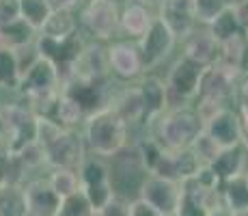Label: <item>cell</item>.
I'll return each mask as SVG.
<instances>
[{"instance_id": "26", "label": "cell", "mask_w": 248, "mask_h": 216, "mask_svg": "<svg viewBox=\"0 0 248 216\" xmlns=\"http://www.w3.org/2000/svg\"><path fill=\"white\" fill-rule=\"evenodd\" d=\"M0 216H28L24 186L7 184L0 188Z\"/></svg>"}, {"instance_id": "11", "label": "cell", "mask_w": 248, "mask_h": 216, "mask_svg": "<svg viewBox=\"0 0 248 216\" xmlns=\"http://www.w3.org/2000/svg\"><path fill=\"white\" fill-rule=\"evenodd\" d=\"M108 65L110 74L121 80H134L145 71L138 46L132 41H114L112 46H108Z\"/></svg>"}, {"instance_id": "10", "label": "cell", "mask_w": 248, "mask_h": 216, "mask_svg": "<svg viewBox=\"0 0 248 216\" xmlns=\"http://www.w3.org/2000/svg\"><path fill=\"white\" fill-rule=\"evenodd\" d=\"M110 65H108V48L99 43L84 46L82 54L74 65V78L87 80V83H108Z\"/></svg>"}, {"instance_id": "16", "label": "cell", "mask_w": 248, "mask_h": 216, "mask_svg": "<svg viewBox=\"0 0 248 216\" xmlns=\"http://www.w3.org/2000/svg\"><path fill=\"white\" fill-rule=\"evenodd\" d=\"M63 93H67L69 98H74L76 102L82 106L84 115H91L95 110L108 106V91H106V83H87V80H71L63 86Z\"/></svg>"}, {"instance_id": "31", "label": "cell", "mask_w": 248, "mask_h": 216, "mask_svg": "<svg viewBox=\"0 0 248 216\" xmlns=\"http://www.w3.org/2000/svg\"><path fill=\"white\" fill-rule=\"evenodd\" d=\"M59 216H95V210L91 208L89 199L84 197L82 190L69 195L63 199V205H61Z\"/></svg>"}, {"instance_id": "40", "label": "cell", "mask_w": 248, "mask_h": 216, "mask_svg": "<svg viewBox=\"0 0 248 216\" xmlns=\"http://www.w3.org/2000/svg\"><path fill=\"white\" fill-rule=\"evenodd\" d=\"M233 11H235V17H237V22H240L242 31H248V0H244L242 4H237Z\"/></svg>"}, {"instance_id": "22", "label": "cell", "mask_w": 248, "mask_h": 216, "mask_svg": "<svg viewBox=\"0 0 248 216\" xmlns=\"http://www.w3.org/2000/svg\"><path fill=\"white\" fill-rule=\"evenodd\" d=\"M78 33V17L69 9H52L50 17L39 28V35L50 39H67Z\"/></svg>"}, {"instance_id": "7", "label": "cell", "mask_w": 248, "mask_h": 216, "mask_svg": "<svg viewBox=\"0 0 248 216\" xmlns=\"http://www.w3.org/2000/svg\"><path fill=\"white\" fill-rule=\"evenodd\" d=\"M175 43H177V39L170 33V28L160 17H154L147 33L138 39V52H140L142 67L145 69H154L160 63H164V59L173 52Z\"/></svg>"}, {"instance_id": "8", "label": "cell", "mask_w": 248, "mask_h": 216, "mask_svg": "<svg viewBox=\"0 0 248 216\" xmlns=\"http://www.w3.org/2000/svg\"><path fill=\"white\" fill-rule=\"evenodd\" d=\"M138 197L162 216H175L181 201V184L162 175H147Z\"/></svg>"}, {"instance_id": "41", "label": "cell", "mask_w": 248, "mask_h": 216, "mask_svg": "<svg viewBox=\"0 0 248 216\" xmlns=\"http://www.w3.org/2000/svg\"><path fill=\"white\" fill-rule=\"evenodd\" d=\"M9 184V169H7V151L0 150V188Z\"/></svg>"}, {"instance_id": "20", "label": "cell", "mask_w": 248, "mask_h": 216, "mask_svg": "<svg viewBox=\"0 0 248 216\" xmlns=\"http://www.w3.org/2000/svg\"><path fill=\"white\" fill-rule=\"evenodd\" d=\"M110 106L117 110V115L127 123V128L138 126V123H145V108H142V100L138 93V86L134 89H123L121 93L114 100H110Z\"/></svg>"}, {"instance_id": "29", "label": "cell", "mask_w": 248, "mask_h": 216, "mask_svg": "<svg viewBox=\"0 0 248 216\" xmlns=\"http://www.w3.org/2000/svg\"><path fill=\"white\" fill-rule=\"evenodd\" d=\"M52 4L50 0H20V16L22 20L31 28H35L39 33V28L44 26V22L50 17Z\"/></svg>"}, {"instance_id": "18", "label": "cell", "mask_w": 248, "mask_h": 216, "mask_svg": "<svg viewBox=\"0 0 248 216\" xmlns=\"http://www.w3.org/2000/svg\"><path fill=\"white\" fill-rule=\"evenodd\" d=\"M218 52H220V43L209 35V31H197L194 28L184 39V56L201 67H209L216 63Z\"/></svg>"}, {"instance_id": "27", "label": "cell", "mask_w": 248, "mask_h": 216, "mask_svg": "<svg viewBox=\"0 0 248 216\" xmlns=\"http://www.w3.org/2000/svg\"><path fill=\"white\" fill-rule=\"evenodd\" d=\"M207 26H209L207 28L209 35H212L218 43H225L229 39H233L235 35H240V33H244L242 31V26H240V22H237V17H235V11L229 9V7L220 13V16L214 17Z\"/></svg>"}, {"instance_id": "36", "label": "cell", "mask_w": 248, "mask_h": 216, "mask_svg": "<svg viewBox=\"0 0 248 216\" xmlns=\"http://www.w3.org/2000/svg\"><path fill=\"white\" fill-rule=\"evenodd\" d=\"M175 216H207V208L199 199L181 193V201H179V208L175 212Z\"/></svg>"}, {"instance_id": "12", "label": "cell", "mask_w": 248, "mask_h": 216, "mask_svg": "<svg viewBox=\"0 0 248 216\" xmlns=\"http://www.w3.org/2000/svg\"><path fill=\"white\" fill-rule=\"evenodd\" d=\"M203 130H205V134H209L216 141V145L220 150L240 145V138H242L240 115H237V110H233L229 106L218 110L212 119H207L203 123Z\"/></svg>"}, {"instance_id": "14", "label": "cell", "mask_w": 248, "mask_h": 216, "mask_svg": "<svg viewBox=\"0 0 248 216\" xmlns=\"http://www.w3.org/2000/svg\"><path fill=\"white\" fill-rule=\"evenodd\" d=\"M233 80H235V76L227 74V71L220 69V67H216V65L205 67L203 74H201V83H199L197 100H203V102H216V104H227L229 100H231Z\"/></svg>"}, {"instance_id": "37", "label": "cell", "mask_w": 248, "mask_h": 216, "mask_svg": "<svg viewBox=\"0 0 248 216\" xmlns=\"http://www.w3.org/2000/svg\"><path fill=\"white\" fill-rule=\"evenodd\" d=\"M22 20L20 16V0H0V26Z\"/></svg>"}, {"instance_id": "23", "label": "cell", "mask_w": 248, "mask_h": 216, "mask_svg": "<svg viewBox=\"0 0 248 216\" xmlns=\"http://www.w3.org/2000/svg\"><path fill=\"white\" fill-rule=\"evenodd\" d=\"M220 199L233 214L248 212V184L244 180V173L237 175V177H231V180H227V182H222Z\"/></svg>"}, {"instance_id": "35", "label": "cell", "mask_w": 248, "mask_h": 216, "mask_svg": "<svg viewBox=\"0 0 248 216\" xmlns=\"http://www.w3.org/2000/svg\"><path fill=\"white\" fill-rule=\"evenodd\" d=\"M231 100L235 102V110L248 108V71H242V74L235 76V80H233Z\"/></svg>"}, {"instance_id": "2", "label": "cell", "mask_w": 248, "mask_h": 216, "mask_svg": "<svg viewBox=\"0 0 248 216\" xmlns=\"http://www.w3.org/2000/svg\"><path fill=\"white\" fill-rule=\"evenodd\" d=\"M151 126V136L160 143L164 150H186L194 143V138L203 132V121L199 119L197 110L190 106L169 108L155 117Z\"/></svg>"}, {"instance_id": "39", "label": "cell", "mask_w": 248, "mask_h": 216, "mask_svg": "<svg viewBox=\"0 0 248 216\" xmlns=\"http://www.w3.org/2000/svg\"><path fill=\"white\" fill-rule=\"evenodd\" d=\"M127 216H162V214L155 212V210L151 208L147 201H142L140 197H136V199L130 201V214Z\"/></svg>"}, {"instance_id": "17", "label": "cell", "mask_w": 248, "mask_h": 216, "mask_svg": "<svg viewBox=\"0 0 248 216\" xmlns=\"http://www.w3.org/2000/svg\"><path fill=\"white\" fill-rule=\"evenodd\" d=\"M138 93L145 108V123H151L169 108V95H166V83L158 76H145L140 78Z\"/></svg>"}, {"instance_id": "21", "label": "cell", "mask_w": 248, "mask_h": 216, "mask_svg": "<svg viewBox=\"0 0 248 216\" xmlns=\"http://www.w3.org/2000/svg\"><path fill=\"white\" fill-rule=\"evenodd\" d=\"M154 22V16L149 13V9L140 2H127L123 7L121 16H119V24L121 31L125 33L130 39H140L147 33V28Z\"/></svg>"}, {"instance_id": "24", "label": "cell", "mask_w": 248, "mask_h": 216, "mask_svg": "<svg viewBox=\"0 0 248 216\" xmlns=\"http://www.w3.org/2000/svg\"><path fill=\"white\" fill-rule=\"evenodd\" d=\"M84 110L82 106H80L78 102H76L74 98H69L67 93H63L61 91V95H59V100H56V106H54V113H52V119H54L59 126H63V128H74V126H78V123H82L84 121Z\"/></svg>"}, {"instance_id": "4", "label": "cell", "mask_w": 248, "mask_h": 216, "mask_svg": "<svg viewBox=\"0 0 248 216\" xmlns=\"http://www.w3.org/2000/svg\"><path fill=\"white\" fill-rule=\"evenodd\" d=\"M205 67L197 65L194 61L181 56L173 63L169 69V78H166V95H169V108L188 106L192 100H197L199 83H201V74ZM166 108V110H169Z\"/></svg>"}, {"instance_id": "3", "label": "cell", "mask_w": 248, "mask_h": 216, "mask_svg": "<svg viewBox=\"0 0 248 216\" xmlns=\"http://www.w3.org/2000/svg\"><path fill=\"white\" fill-rule=\"evenodd\" d=\"M108 160H112V165H108V169H110V184H112L114 195L123 197L127 201H132L130 199L132 195L138 197L142 182L147 180L149 173H147L140 156H138L136 145L132 147L125 145L121 151L114 153Z\"/></svg>"}, {"instance_id": "15", "label": "cell", "mask_w": 248, "mask_h": 216, "mask_svg": "<svg viewBox=\"0 0 248 216\" xmlns=\"http://www.w3.org/2000/svg\"><path fill=\"white\" fill-rule=\"evenodd\" d=\"M158 17L170 28L175 39H186L197 24L192 16V0H162Z\"/></svg>"}, {"instance_id": "25", "label": "cell", "mask_w": 248, "mask_h": 216, "mask_svg": "<svg viewBox=\"0 0 248 216\" xmlns=\"http://www.w3.org/2000/svg\"><path fill=\"white\" fill-rule=\"evenodd\" d=\"M37 39V31L31 28L24 20H17L9 26H0V46L9 50H17L22 46H28Z\"/></svg>"}, {"instance_id": "19", "label": "cell", "mask_w": 248, "mask_h": 216, "mask_svg": "<svg viewBox=\"0 0 248 216\" xmlns=\"http://www.w3.org/2000/svg\"><path fill=\"white\" fill-rule=\"evenodd\" d=\"M246 151L242 145L235 147H225V150L218 151V156L209 162L212 171L220 177V182H227L231 177H237L246 171Z\"/></svg>"}, {"instance_id": "1", "label": "cell", "mask_w": 248, "mask_h": 216, "mask_svg": "<svg viewBox=\"0 0 248 216\" xmlns=\"http://www.w3.org/2000/svg\"><path fill=\"white\" fill-rule=\"evenodd\" d=\"M127 136H130V128L110 104L84 117L82 138L95 156L112 158L127 145Z\"/></svg>"}, {"instance_id": "45", "label": "cell", "mask_w": 248, "mask_h": 216, "mask_svg": "<svg viewBox=\"0 0 248 216\" xmlns=\"http://www.w3.org/2000/svg\"><path fill=\"white\" fill-rule=\"evenodd\" d=\"M242 2H244V0H225V4L229 9H235L237 4H242Z\"/></svg>"}, {"instance_id": "6", "label": "cell", "mask_w": 248, "mask_h": 216, "mask_svg": "<svg viewBox=\"0 0 248 216\" xmlns=\"http://www.w3.org/2000/svg\"><path fill=\"white\" fill-rule=\"evenodd\" d=\"M119 16H121V11H119V4L114 0H89L82 7L78 22L82 24L91 37L99 41H108L121 31Z\"/></svg>"}, {"instance_id": "46", "label": "cell", "mask_w": 248, "mask_h": 216, "mask_svg": "<svg viewBox=\"0 0 248 216\" xmlns=\"http://www.w3.org/2000/svg\"><path fill=\"white\" fill-rule=\"evenodd\" d=\"M140 4H145V7H154V4H160L162 0H138Z\"/></svg>"}, {"instance_id": "38", "label": "cell", "mask_w": 248, "mask_h": 216, "mask_svg": "<svg viewBox=\"0 0 248 216\" xmlns=\"http://www.w3.org/2000/svg\"><path fill=\"white\" fill-rule=\"evenodd\" d=\"M127 214H130V201L114 195L95 216H127Z\"/></svg>"}, {"instance_id": "30", "label": "cell", "mask_w": 248, "mask_h": 216, "mask_svg": "<svg viewBox=\"0 0 248 216\" xmlns=\"http://www.w3.org/2000/svg\"><path fill=\"white\" fill-rule=\"evenodd\" d=\"M47 182L56 190V195H61L63 199L80 190V177H78V171L74 169H52Z\"/></svg>"}, {"instance_id": "13", "label": "cell", "mask_w": 248, "mask_h": 216, "mask_svg": "<svg viewBox=\"0 0 248 216\" xmlns=\"http://www.w3.org/2000/svg\"><path fill=\"white\" fill-rule=\"evenodd\" d=\"M199 166H201V162L197 160V156L192 153L190 147H186V150H175V151L164 150L160 162L155 165L151 175H162V177H169V180H175V182H184V180H188V177H192Z\"/></svg>"}, {"instance_id": "44", "label": "cell", "mask_w": 248, "mask_h": 216, "mask_svg": "<svg viewBox=\"0 0 248 216\" xmlns=\"http://www.w3.org/2000/svg\"><path fill=\"white\" fill-rule=\"evenodd\" d=\"M237 115H240L242 130H248V108H244V110H237Z\"/></svg>"}, {"instance_id": "5", "label": "cell", "mask_w": 248, "mask_h": 216, "mask_svg": "<svg viewBox=\"0 0 248 216\" xmlns=\"http://www.w3.org/2000/svg\"><path fill=\"white\" fill-rule=\"evenodd\" d=\"M44 151H46V165L50 169L78 171V166L87 158V143L74 130L63 128L50 143H46Z\"/></svg>"}, {"instance_id": "32", "label": "cell", "mask_w": 248, "mask_h": 216, "mask_svg": "<svg viewBox=\"0 0 248 216\" xmlns=\"http://www.w3.org/2000/svg\"><path fill=\"white\" fill-rule=\"evenodd\" d=\"M225 9H227L225 0H192V16L201 24H209Z\"/></svg>"}, {"instance_id": "43", "label": "cell", "mask_w": 248, "mask_h": 216, "mask_svg": "<svg viewBox=\"0 0 248 216\" xmlns=\"http://www.w3.org/2000/svg\"><path fill=\"white\" fill-rule=\"evenodd\" d=\"M207 216H235V214H233L225 203H218V205H214V208L207 210Z\"/></svg>"}, {"instance_id": "28", "label": "cell", "mask_w": 248, "mask_h": 216, "mask_svg": "<svg viewBox=\"0 0 248 216\" xmlns=\"http://www.w3.org/2000/svg\"><path fill=\"white\" fill-rule=\"evenodd\" d=\"M20 67H17L16 52L0 46V89L17 91L20 86Z\"/></svg>"}, {"instance_id": "9", "label": "cell", "mask_w": 248, "mask_h": 216, "mask_svg": "<svg viewBox=\"0 0 248 216\" xmlns=\"http://www.w3.org/2000/svg\"><path fill=\"white\" fill-rule=\"evenodd\" d=\"M24 195L28 203V216H59L63 197L56 195V190L50 186L47 177L28 180L24 184Z\"/></svg>"}, {"instance_id": "33", "label": "cell", "mask_w": 248, "mask_h": 216, "mask_svg": "<svg viewBox=\"0 0 248 216\" xmlns=\"http://www.w3.org/2000/svg\"><path fill=\"white\" fill-rule=\"evenodd\" d=\"M190 150H192V153L197 156V160L201 162V165H209V162L218 156L220 147H218L216 141H214L209 134H205V130H203V132L194 138V143L190 145Z\"/></svg>"}, {"instance_id": "42", "label": "cell", "mask_w": 248, "mask_h": 216, "mask_svg": "<svg viewBox=\"0 0 248 216\" xmlns=\"http://www.w3.org/2000/svg\"><path fill=\"white\" fill-rule=\"evenodd\" d=\"M80 2H82V0H50L52 9H69V11H74Z\"/></svg>"}, {"instance_id": "47", "label": "cell", "mask_w": 248, "mask_h": 216, "mask_svg": "<svg viewBox=\"0 0 248 216\" xmlns=\"http://www.w3.org/2000/svg\"><path fill=\"white\" fill-rule=\"evenodd\" d=\"M235 216H248V212H237Z\"/></svg>"}, {"instance_id": "34", "label": "cell", "mask_w": 248, "mask_h": 216, "mask_svg": "<svg viewBox=\"0 0 248 216\" xmlns=\"http://www.w3.org/2000/svg\"><path fill=\"white\" fill-rule=\"evenodd\" d=\"M16 156L20 158V162L26 166L28 171H31V169H39L41 165H46V151H44V147H41L37 141L24 145L22 150L16 153Z\"/></svg>"}, {"instance_id": "48", "label": "cell", "mask_w": 248, "mask_h": 216, "mask_svg": "<svg viewBox=\"0 0 248 216\" xmlns=\"http://www.w3.org/2000/svg\"><path fill=\"white\" fill-rule=\"evenodd\" d=\"M244 180H246V184H248V171H244Z\"/></svg>"}]
</instances>
